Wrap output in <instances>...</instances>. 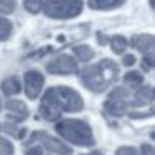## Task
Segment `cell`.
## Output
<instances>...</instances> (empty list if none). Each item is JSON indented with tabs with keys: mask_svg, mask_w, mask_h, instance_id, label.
Returning <instances> with one entry per match:
<instances>
[{
	"mask_svg": "<svg viewBox=\"0 0 155 155\" xmlns=\"http://www.w3.org/2000/svg\"><path fill=\"white\" fill-rule=\"evenodd\" d=\"M78 75H80V80L85 88H88L94 94H102L117 80L118 67L115 62L105 58L95 65H88V67L82 68Z\"/></svg>",
	"mask_w": 155,
	"mask_h": 155,
	"instance_id": "6da1fadb",
	"label": "cell"
},
{
	"mask_svg": "<svg viewBox=\"0 0 155 155\" xmlns=\"http://www.w3.org/2000/svg\"><path fill=\"white\" fill-rule=\"evenodd\" d=\"M55 130H57V134L62 138H65L70 143L80 145V147H92L95 143L90 125L85 120H80V118L60 120L55 125Z\"/></svg>",
	"mask_w": 155,
	"mask_h": 155,
	"instance_id": "7a4b0ae2",
	"label": "cell"
},
{
	"mask_svg": "<svg viewBox=\"0 0 155 155\" xmlns=\"http://www.w3.org/2000/svg\"><path fill=\"white\" fill-rule=\"evenodd\" d=\"M45 95L57 105L60 112H80L84 108L80 94L70 87H52L45 92Z\"/></svg>",
	"mask_w": 155,
	"mask_h": 155,
	"instance_id": "3957f363",
	"label": "cell"
},
{
	"mask_svg": "<svg viewBox=\"0 0 155 155\" xmlns=\"http://www.w3.org/2000/svg\"><path fill=\"white\" fill-rule=\"evenodd\" d=\"M84 4L82 2H45L42 4V10L47 17L65 20V18H74L80 15Z\"/></svg>",
	"mask_w": 155,
	"mask_h": 155,
	"instance_id": "277c9868",
	"label": "cell"
},
{
	"mask_svg": "<svg viewBox=\"0 0 155 155\" xmlns=\"http://www.w3.org/2000/svg\"><path fill=\"white\" fill-rule=\"evenodd\" d=\"M128 104H130V92L124 87H115L108 94L107 100L104 104V108L112 117H122L127 112Z\"/></svg>",
	"mask_w": 155,
	"mask_h": 155,
	"instance_id": "5b68a950",
	"label": "cell"
},
{
	"mask_svg": "<svg viewBox=\"0 0 155 155\" xmlns=\"http://www.w3.org/2000/svg\"><path fill=\"white\" fill-rule=\"evenodd\" d=\"M130 45L135 47L142 55H143L142 67H143V70L148 72L153 67V35H150V34L134 35L132 40H130Z\"/></svg>",
	"mask_w": 155,
	"mask_h": 155,
	"instance_id": "8992f818",
	"label": "cell"
},
{
	"mask_svg": "<svg viewBox=\"0 0 155 155\" xmlns=\"http://www.w3.org/2000/svg\"><path fill=\"white\" fill-rule=\"evenodd\" d=\"M30 140L35 142V143H42V147H45L48 152H52V153H57V155H70L72 153L70 147H67V145H65L64 142H60L58 138L50 137L47 132H42V130L34 132Z\"/></svg>",
	"mask_w": 155,
	"mask_h": 155,
	"instance_id": "52a82bcc",
	"label": "cell"
},
{
	"mask_svg": "<svg viewBox=\"0 0 155 155\" xmlns=\"http://www.w3.org/2000/svg\"><path fill=\"white\" fill-rule=\"evenodd\" d=\"M47 72L54 75H72L77 72V62L70 55H58L47 64Z\"/></svg>",
	"mask_w": 155,
	"mask_h": 155,
	"instance_id": "ba28073f",
	"label": "cell"
},
{
	"mask_svg": "<svg viewBox=\"0 0 155 155\" xmlns=\"http://www.w3.org/2000/svg\"><path fill=\"white\" fill-rule=\"evenodd\" d=\"M24 88H25V95H27L30 100L40 95L42 88H44V75L37 70H28L24 75Z\"/></svg>",
	"mask_w": 155,
	"mask_h": 155,
	"instance_id": "9c48e42d",
	"label": "cell"
},
{
	"mask_svg": "<svg viewBox=\"0 0 155 155\" xmlns=\"http://www.w3.org/2000/svg\"><path fill=\"white\" fill-rule=\"evenodd\" d=\"M5 108H7V122L18 124L28 117V107L20 100H8Z\"/></svg>",
	"mask_w": 155,
	"mask_h": 155,
	"instance_id": "30bf717a",
	"label": "cell"
},
{
	"mask_svg": "<svg viewBox=\"0 0 155 155\" xmlns=\"http://www.w3.org/2000/svg\"><path fill=\"white\" fill-rule=\"evenodd\" d=\"M38 110H40V115L45 118V120H48V122L60 120L62 112L58 110L57 105H55L54 102L47 97V95H44V98H42V102H40V108H38Z\"/></svg>",
	"mask_w": 155,
	"mask_h": 155,
	"instance_id": "8fae6325",
	"label": "cell"
},
{
	"mask_svg": "<svg viewBox=\"0 0 155 155\" xmlns=\"http://www.w3.org/2000/svg\"><path fill=\"white\" fill-rule=\"evenodd\" d=\"M152 98H153V94H152V87H142L135 92V98L130 100L128 105H134V107H138V105H143V104H150Z\"/></svg>",
	"mask_w": 155,
	"mask_h": 155,
	"instance_id": "7c38bea8",
	"label": "cell"
},
{
	"mask_svg": "<svg viewBox=\"0 0 155 155\" xmlns=\"http://www.w3.org/2000/svg\"><path fill=\"white\" fill-rule=\"evenodd\" d=\"M124 5V0H90L88 2V7L90 8H97V10H110V8H117Z\"/></svg>",
	"mask_w": 155,
	"mask_h": 155,
	"instance_id": "4fadbf2b",
	"label": "cell"
},
{
	"mask_svg": "<svg viewBox=\"0 0 155 155\" xmlns=\"http://www.w3.org/2000/svg\"><path fill=\"white\" fill-rule=\"evenodd\" d=\"M2 92L5 95H15L20 92V80L17 77H8L2 84Z\"/></svg>",
	"mask_w": 155,
	"mask_h": 155,
	"instance_id": "5bb4252c",
	"label": "cell"
},
{
	"mask_svg": "<svg viewBox=\"0 0 155 155\" xmlns=\"http://www.w3.org/2000/svg\"><path fill=\"white\" fill-rule=\"evenodd\" d=\"M74 54L80 62H88V60L94 58V50H92L88 45H77V47L74 48Z\"/></svg>",
	"mask_w": 155,
	"mask_h": 155,
	"instance_id": "9a60e30c",
	"label": "cell"
},
{
	"mask_svg": "<svg viewBox=\"0 0 155 155\" xmlns=\"http://www.w3.org/2000/svg\"><path fill=\"white\" fill-rule=\"evenodd\" d=\"M110 45L115 54H124L128 47V40L125 37H122V35H115V37L110 38Z\"/></svg>",
	"mask_w": 155,
	"mask_h": 155,
	"instance_id": "2e32d148",
	"label": "cell"
},
{
	"mask_svg": "<svg viewBox=\"0 0 155 155\" xmlns=\"http://www.w3.org/2000/svg\"><path fill=\"white\" fill-rule=\"evenodd\" d=\"M124 80H125V84H127L128 87H140L142 82H143V75H142L140 72H137V70H130V72L125 74Z\"/></svg>",
	"mask_w": 155,
	"mask_h": 155,
	"instance_id": "e0dca14e",
	"label": "cell"
},
{
	"mask_svg": "<svg viewBox=\"0 0 155 155\" xmlns=\"http://www.w3.org/2000/svg\"><path fill=\"white\" fill-rule=\"evenodd\" d=\"M10 34H12V24H10V20L0 15V42L7 40V38L10 37Z\"/></svg>",
	"mask_w": 155,
	"mask_h": 155,
	"instance_id": "ac0fdd59",
	"label": "cell"
},
{
	"mask_svg": "<svg viewBox=\"0 0 155 155\" xmlns=\"http://www.w3.org/2000/svg\"><path fill=\"white\" fill-rule=\"evenodd\" d=\"M0 155H14V145L5 137H0Z\"/></svg>",
	"mask_w": 155,
	"mask_h": 155,
	"instance_id": "d6986e66",
	"label": "cell"
},
{
	"mask_svg": "<svg viewBox=\"0 0 155 155\" xmlns=\"http://www.w3.org/2000/svg\"><path fill=\"white\" fill-rule=\"evenodd\" d=\"M24 7L27 8L30 14H38L42 10V2H25Z\"/></svg>",
	"mask_w": 155,
	"mask_h": 155,
	"instance_id": "ffe728a7",
	"label": "cell"
},
{
	"mask_svg": "<svg viewBox=\"0 0 155 155\" xmlns=\"http://www.w3.org/2000/svg\"><path fill=\"white\" fill-rule=\"evenodd\" d=\"M4 128H5L7 134H10V135H14L15 138H18V132H20V128L17 127V124H14V122H7V124L4 125Z\"/></svg>",
	"mask_w": 155,
	"mask_h": 155,
	"instance_id": "44dd1931",
	"label": "cell"
},
{
	"mask_svg": "<svg viewBox=\"0 0 155 155\" xmlns=\"http://www.w3.org/2000/svg\"><path fill=\"white\" fill-rule=\"evenodd\" d=\"M15 10V2H0V14H12Z\"/></svg>",
	"mask_w": 155,
	"mask_h": 155,
	"instance_id": "7402d4cb",
	"label": "cell"
},
{
	"mask_svg": "<svg viewBox=\"0 0 155 155\" xmlns=\"http://www.w3.org/2000/svg\"><path fill=\"white\" fill-rule=\"evenodd\" d=\"M25 155H44V148L40 145H27Z\"/></svg>",
	"mask_w": 155,
	"mask_h": 155,
	"instance_id": "603a6c76",
	"label": "cell"
},
{
	"mask_svg": "<svg viewBox=\"0 0 155 155\" xmlns=\"http://www.w3.org/2000/svg\"><path fill=\"white\" fill-rule=\"evenodd\" d=\"M115 155H138V152L134 147H120L115 152Z\"/></svg>",
	"mask_w": 155,
	"mask_h": 155,
	"instance_id": "cb8c5ba5",
	"label": "cell"
},
{
	"mask_svg": "<svg viewBox=\"0 0 155 155\" xmlns=\"http://www.w3.org/2000/svg\"><path fill=\"white\" fill-rule=\"evenodd\" d=\"M122 64L125 65V67H132V65L135 64V57L132 54H127V55H124V58H122Z\"/></svg>",
	"mask_w": 155,
	"mask_h": 155,
	"instance_id": "d4e9b609",
	"label": "cell"
},
{
	"mask_svg": "<svg viewBox=\"0 0 155 155\" xmlns=\"http://www.w3.org/2000/svg\"><path fill=\"white\" fill-rule=\"evenodd\" d=\"M142 155H155L153 147L148 145V143H143V145H142Z\"/></svg>",
	"mask_w": 155,
	"mask_h": 155,
	"instance_id": "484cf974",
	"label": "cell"
},
{
	"mask_svg": "<svg viewBox=\"0 0 155 155\" xmlns=\"http://www.w3.org/2000/svg\"><path fill=\"white\" fill-rule=\"evenodd\" d=\"M97 38H98V44H100V45H107V37H105V35L104 34H100V32H98V34H97Z\"/></svg>",
	"mask_w": 155,
	"mask_h": 155,
	"instance_id": "4316f807",
	"label": "cell"
},
{
	"mask_svg": "<svg viewBox=\"0 0 155 155\" xmlns=\"http://www.w3.org/2000/svg\"><path fill=\"white\" fill-rule=\"evenodd\" d=\"M85 155H102V153H98V152H92V153H85Z\"/></svg>",
	"mask_w": 155,
	"mask_h": 155,
	"instance_id": "83f0119b",
	"label": "cell"
},
{
	"mask_svg": "<svg viewBox=\"0 0 155 155\" xmlns=\"http://www.w3.org/2000/svg\"><path fill=\"white\" fill-rule=\"evenodd\" d=\"M0 110H2V102H0Z\"/></svg>",
	"mask_w": 155,
	"mask_h": 155,
	"instance_id": "f1b7e54d",
	"label": "cell"
},
{
	"mask_svg": "<svg viewBox=\"0 0 155 155\" xmlns=\"http://www.w3.org/2000/svg\"><path fill=\"white\" fill-rule=\"evenodd\" d=\"M0 128H2V125H0Z\"/></svg>",
	"mask_w": 155,
	"mask_h": 155,
	"instance_id": "f546056e",
	"label": "cell"
}]
</instances>
